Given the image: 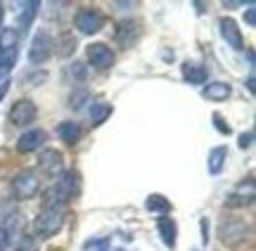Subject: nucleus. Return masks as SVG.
Returning <instances> with one entry per match:
<instances>
[{
    "instance_id": "f03ea898",
    "label": "nucleus",
    "mask_w": 256,
    "mask_h": 251,
    "mask_svg": "<svg viewBox=\"0 0 256 251\" xmlns=\"http://www.w3.org/2000/svg\"><path fill=\"white\" fill-rule=\"evenodd\" d=\"M12 192L17 199H34L40 192V176L34 168L19 171L17 176L12 178Z\"/></svg>"
},
{
    "instance_id": "f257e3e1",
    "label": "nucleus",
    "mask_w": 256,
    "mask_h": 251,
    "mask_svg": "<svg viewBox=\"0 0 256 251\" xmlns=\"http://www.w3.org/2000/svg\"><path fill=\"white\" fill-rule=\"evenodd\" d=\"M64 225V209H43L38 214L36 223H34V230H36L38 237H55Z\"/></svg>"
},
{
    "instance_id": "9d476101",
    "label": "nucleus",
    "mask_w": 256,
    "mask_h": 251,
    "mask_svg": "<svg viewBox=\"0 0 256 251\" xmlns=\"http://www.w3.org/2000/svg\"><path fill=\"white\" fill-rule=\"evenodd\" d=\"M48 142V133L43 128H31L26 133H22L17 138V152L28 154V152H36Z\"/></svg>"
},
{
    "instance_id": "423d86ee",
    "label": "nucleus",
    "mask_w": 256,
    "mask_h": 251,
    "mask_svg": "<svg viewBox=\"0 0 256 251\" xmlns=\"http://www.w3.org/2000/svg\"><path fill=\"white\" fill-rule=\"evenodd\" d=\"M247 233H249V228L244 225V221H240V218H228V221H223L218 228L220 242L228 244V247H235V244L244 242Z\"/></svg>"
},
{
    "instance_id": "f3484780",
    "label": "nucleus",
    "mask_w": 256,
    "mask_h": 251,
    "mask_svg": "<svg viewBox=\"0 0 256 251\" xmlns=\"http://www.w3.org/2000/svg\"><path fill=\"white\" fill-rule=\"evenodd\" d=\"M145 209L152 216H162V218H164L166 214H171L174 206H171V202H168L164 195H150L145 199Z\"/></svg>"
},
{
    "instance_id": "7c9ffc66",
    "label": "nucleus",
    "mask_w": 256,
    "mask_h": 251,
    "mask_svg": "<svg viewBox=\"0 0 256 251\" xmlns=\"http://www.w3.org/2000/svg\"><path fill=\"white\" fill-rule=\"evenodd\" d=\"M247 88L254 93V76H249V78H247Z\"/></svg>"
},
{
    "instance_id": "dca6fc26",
    "label": "nucleus",
    "mask_w": 256,
    "mask_h": 251,
    "mask_svg": "<svg viewBox=\"0 0 256 251\" xmlns=\"http://www.w3.org/2000/svg\"><path fill=\"white\" fill-rule=\"evenodd\" d=\"M226 159H228V147L218 145V147L211 149L209 159H206V168H209L211 176H218L220 171H223V166H226Z\"/></svg>"
},
{
    "instance_id": "f8f14e48",
    "label": "nucleus",
    "mask_w": 256,
    "mask_h": 251,
    "mask_svg": "<svg viewBox=\"0 0 256 251\" xmlns=\"http://www.w3.org/2000/svg\"><path fill=\"white\" fill-rule=\"evenodd\" d=\"M140 24L138 21H119V26H116V40H119V45L124 47H133L140 40Z\"/></svg>"
},
{
    "instance_id": "1a4fd4ad",
    "label": "nucleus",
    "mask_w": 256,
    "mask_h": 251,
    "mask_svg": "<svg viewBox=\"0 0 256 251\" xmlns=\"http://www.w3.org/2000/svg\"><path fill=\"white\" fill-rule=\"evenodd\" d=\"M86 55H88V62L95 69H100V71H104V69H110L114 64V52H112V47L107 43H92V45H88Z\"/></svg>"
},
{
    "instance_id": "9b49d317",
    "label": "nucleus",
    "mask_w": 256,
    "mask_h": 251,
    "mask_svg": "<svg viewBox=\"0 0 256 251\" xmlns=\"http://www.w3.org/2000/svg\"><path fill=\"white\" fill-rule=\"evenodd\" d=\"M218 26H220V36L226 38V43L232 50H244V38H242V31L235 24V19H220Z\"/></svg>"
},
{
    "instance_id": "cd10ccee",
    "label": "nucleus",
    "mask_w": 256,
    "mask_h": 251,
    "mask_svg": "<svg viewBox=\"0 0 256 251\" xmlns=\"http://www.w3.org/2000/svg\"><path fill=\"white\" fill-rule=\"evenodd\" d=\"M202 242H209V221L206 218H202Z\"/></svg>"
},
{
    "instance_id": "aec40b11",
    "label": "nucleus",
    "mask_w": 256,
    "mask_h": 251,
    "mask_svg": "<svg viewBox=\"0 0 256 251\" xmlns=\"http://www.w3.org/2000/svg\"><path fill=\"white\" fill-rule=\"evenodd\" d=\"M112 116V104L107 102H92L90 107V123L92 126H100Z\"/></svg>"
},
{
    "instance_id": "c85d7f7f",
    "label": "nucleus",
    "mask_w": 256,
    "mask_h": 251,
    "mask_svg": "<svg viewBox=\"0 0 256 251\" xmlns=\"http://www.w3.org/2000/svg\"><path fill=\"white\" fill-rule=\"evenodd\" d=\"M8 90H10V81L5 78V81H0V100L5 97V93H8Z\"/></svg>"
},
{
    "instance_id": "2eb2a0df",
    "label": "nucleus",
    "mask_w": 256,
    "mask_h": 251,
    "mask_svg": "<svg viewBox=\"0 0 256 251\" xmlns=\"http://www.w3.org/2000/svg\"><path fill=\"white\" fill-rule=\"evenodd\" d=\"M156 230L162 235V242L168 247V249H174L176 247V237H178V228H176V221L174 218H159L156 221Z\"/></svg>"
},
{
    "instance_id": "a211bd4d",
    "label": "nucleus",
    "mask_w": 256,
    "mask_h": 251,
    "mask_svg": "<svg viewBox=\"0 0 256 251\" xmlns=\"http://www.w3.org/2000/svg\"><path fill=\"white\" fill-rule=\"evenodd\" d=\"M57 135H60V140H64L66 145H76L78 138H81V126L76 121H62L57 126Z\"/></svg>"
},
{
    "instance_id": "a878e982",
    "label": "nucleus",
    "mask_w": 256,
    "mask_h": 251,
    "mask_svg": "<svg viewBox=\"0 0 256 251\" xmlns=\"http://www.w3.org/2000/svg\"><path fill=\"white\" fill-rule=\"evenodd\" d=\"M247 24L249 26H256V9H254V2L247 5Z\"/></svg>"
},
{
    "instance_id": "39448f33",
    "label": "nucleus",
    "mask_w": 256,
    "mask_h": 251,
    "mask_svg": "<svg viewBox=\"0 0 256 251\" xmlns=\"http://www.w3.org/2000/svg\"><path fill=\"white\" fill-rule=\"evenodd\" d=\"M36 116H38V107L31 102V100H19V102H14L8 114L10 123H12V126H19V128L31 126V123L36 121Z\"/></svg>"
},
{
    "instance_id": "0eeeda50",
    "label": "nucleus",
    "mask_w": 256,
    "mask_h": 251,
    "mask_svg": "<svg viewBox=\"0 0 256 251\" xmlns=\"http://www.w3.org/2000/svg\"><path fill=\"white\" fill-rule=\"evenodd\" d=\"M256 197V185H254V178H247V183H240L228 197H226V204L230 209H244L254 202Z\"/></svg>"
},
{
    "instance_id": "c756f323",
    "label": "nucleus",
    "mask_w": 256,
    "mask_h": 251,
    "mask_svg": "<svg viewBox=\"0 0 256 251\" xmlns=\"http://www.w3.org/2000/svg\"><path fill=\"white\" fill-rule=\"evenodd\" d=\"M2 21H5V5L0 2V28H2Z\"/></svg>"
},
{
    "instance_id": "7ed1b4c3",
    "label": "nucleus",
    "mask_w": 256,
    "mask_h": 251,
    "mask_svg": "<svg viewBox=\"0 0 256 251\" xmlns=\"http://www.w3.org/2000/svg\"><path fill=\"white\" fill-rule=\"evenodd\" d=\"M52 52H55V40H52V36L48 33V31H36V36H34V40H31V47H28V62L31 64H43V62H48L50 57H52Z\"/></svg>"
},
{
    "instance_id": "412c9836",
    "label": "nucleus",
    "mask_w": 256,
    "mask_h": 251,
    "mask_svg": "<svg viewBox=\"0 0 256 251\" xmlns=\"http://www.w3.org/2000/svg\"><path fill=\"white\" fill-rule=\"evenodd\" d=\"M62 43H64V47H60V50H57V52H60L62 57L72 55V50H76V40H74L69 33H64V36H62Z\"/></svg>"
},
{
    "instance_id": "b1692460",
    "label": "nucleus",
    "mask_w": 256,
    "mask_h": 251,
    "mask_svg": "<svg viewBox=\"0 0 256 251\" xmlns=\"http://www.w3.org/2000/svg\"><path fill=\"white\" fill-rule=\"evenodd\" d=\"M252 140H254V133H252V130H249V133H242V135H240V149H247V147H252Z\"/></svg>"
},
{
    "instance_id": "4be33fe9",
    "label": "nucleus",
    "mask_w": 256,
    "mask_h": 251,
    "mask_svg": "<svg viewBox=\"0 0 256 251\" xmlns=\"http://www.w3.org/2000/svg\"><path fill=\"white\" fill-rule=\"evenodd\" d=\"M214 126H216V130H218L220 135H230V133H232V128L223 121V116H220V114H214Z\"/></svg>"
},
{
    "instance_id": "bb28decb",
    "label": "nucleus",
    "mask_w": 256,
    "mask_h": 251,
    "mask_svg": "<svg viewBox=\"0 0 256 251\" xmlns=\"http://www.w3.org/2000/svg\"><path fill=\"white\" fill-rule=\"evenodd\" d=\"M86 249H98V251H107V240H100V242H86Z\"/></svg>"
},
{
    "instance_id": "6ab92c4d",
    "label": "nucleus",
    "mask_w": 256,
    "mask_h": 251,
    "mask_svg": "<svg viewBox=\"0 0 256 251\" xmlns=\"http://www.w3.org/2000/svg\"><path fill=\"white\" fill-rule=\"evenodd\" d=\"M19 59V47H12V50H2L0 47V81H5L2 76L12 71V66L17 64Z\"/></svg>"
},
{
    "instance_id": "393cba45",
    "label": "nucleus",
    "mask_w": 256,
    "mask_h": 251,
    "mask_svg": "<svg viewBox=\"0 0 256 251\" xmlns=\"http://www.w3.org/2000/svg\"><path fill=\"white\" fill-rule=\"evenodd\" d=\"M17 251H36V242H34L31 237H24V240L19 242Z\"/></svg>"
},
{
    "instance_id": "4468645a",
    "label": "nucleus",
    "mask_w": 256,
    "mask_h": 251,
    "mask_svg": "<svg viewBox=\"0 0 256 251\" xmlns=\"http://www.w3.org/2000/svg\"><path fill=\"white\" fill-rule=\"evenodd\" d=\"M180 71H183L185 81L192 83V85H202L204 81H206V76H209L206 66H202L200 62H185V64L180 66Z\"/></svg>"
},
{
    "instance_id": "6e6552de",
    "label": "nucleus",
    "mask_w": 256,
    "mask_h": 251,
    "mask_svg": "<svg viewBox=\"0 0 256 251\" xmlns=\"http://www.w3.org/2000/svg\"><path fill=\"white\" fill-rule=\"evenodd\" d=\"M38 166H40V171L48 178H60L64 173L62 152H57V149H43L40 157H38Z\"/></svg>"
},
{
    "instance_id": "5701e85b",
    "label": "nucleus",
    "mask_w": 256,
    "mask_h": 251,
    "mask_svg": "<svg viewBox=\"0 0 256 251\" xmlns=\"http://www.w3.org/2000/svg\"><path fill=\"white\" fill-rule=\"evenodd\" d=\"M10 244H12V235H10L8 230H5V228L0 225V251H5Z\"/></svg>"
},
{
    "instance_id": "20e7f679",
    "label": "nucleus",
    "mask_w": 256,
    "mask_h": 251,
    "mask_svg": "<svg viewBox=\"0 0 256 251\" xmlns=\"http://www.w3.org/2000/svg\"><path fill=\"white\" fill-rule=\"evenodd\" d=\"M74 24H76V28L81 31L83 36H92V33L102 31V26H104V14L95 7H83L76 12Z\"/></svg>"
},
{
    "instance_id": "ddd939ff",
    "label": "nucleus",
    "mask_w": 256,
    "mask_h": 251,
    "mask_svg": "<svg viewBox=\"0 0 256 251\" xmlns=\"http://www.w3.org/2000/svg\"><path fill=\"white\" fill-rule=\"evenodd\" d=\"M230 95H232V88L226 81H214V83L202 88V97L211 100V102H223V100H228Z\"/></svg>"
}]
</instances>
